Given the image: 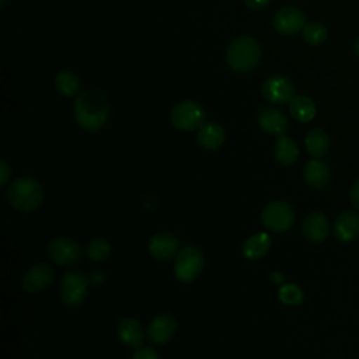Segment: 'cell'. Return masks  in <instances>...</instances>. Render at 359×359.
<instances>
[{"mask_svg": "<svg viewBox=\"0 0 359 359\" xmlns=\"http://www.w3.org/2000/svg\"><path fill=\"white\" fill-rule=\"evenodd\" d=\"M73 114L79 126L90 132H97L108 121L109 104L101 91L84 90L74 100Z\"/></svg>", "mask_w": 359, "mask_h": 359, "instance_id": "1", "label": "cell"}, {"mask_svg": "<svg viewBox=\"0 0 359 359\" xmlns=\"http://www.w3.org/2000/svg\"><path fill=\"white\" fill-rule=\"evenodd\" d=\"M43 188L39 181L31 175H22L11 181L6 198L11 208L18 212L36 210L43 202Z\"/></svg>", "mask_w": 359, "mask_h": 359, "instance_id": "2", "label": "cell"}, {"mask_svg": "<svg viewBox=\"0 0 359 359\" xmlns=\"http://www.w3.org/2000/svg\"><path fill=\"white\" fill-rule=\"evenodd\" d=\"M261 59V46L255 38L240 36L230 42L226 52L227 65L240 73L252 70Z\"/></svg>", "mask_w": 359, "mask_h": 359, "instance_id": "3", "label": "cell"}, {"mask_svg": "<svg viewBox=\"0 0 359 359\" xmlns=\"http://www.w3.org/2000/svg\"><path fill=\"white\" fill-rule=\"evenodd\" d=\"M88 292V279L80 271H67L59 283L57 294L66 307H79Z\"/></svg>", "mask_w": 359, "mask_h": 359, "instance_id": "4", "label": "cell"}, {"mask_svg": "<svg viewBox=\"0 0 359 359\" xmlns=\"http://www.w3.org/2000/svg\"><path fill=\"white\" fill-rule=\"evenodd\" d=\"M205 264L203 252L195 245L182 247L174 262V275L181 282H192L202 272Z\"/></svg>", "mask_w": 359, "mask_h": 359, "instance_id": "5", "label": "cell"}, {"mask_svg": "<svg viewBox=\"0 0 359 359\" xmlns=\"http://www.w3.org/2000/svg\"><path fill=\"white\" fill-rule=\"evenodd\" d=\"M261 219L268 230L283 233L294 223V210L292 205L285 201H272L264 206Z\"/></svg>", "mask_w": 359, "mask_h": 359, "instance_id": "6", "label": "cell"}, {"mask_svg": "<svg viewBox=\"0 0 359 359\" xmlns=\"http://www.w3.org/2000/svg\"><path fill=\"white\" fill-rule=\"evenodd\" d=\"M170 118L174 128L188 132L201 128L205 121V109L196 101L185 100L171 109Z\"/></svg>", "mask_w": 359, "mask_h": 359, "instance_id": "7", "label": "cell"}, {"mask_svg": "<svg viewBox=\"0 0 359 359\" xmlns=\"http://www.w3.org/2000/svg\"><path fill=\"white\" fill-rule=\"evenodd\" d=\"M49 258L62 266L76 265L81 257L83 250L77 241L69 237H55L48 243L46 247Z\"/></svg>", "mask_w": 359, "mask_h": 359, "instance_id": "8", "label": "cell"}, {"mask_svg": "<svg viewBox=\"0 0 359 359\" xmlns=\"http://www.w3.org/2000/svg\"><path fill=\"white\" fill-rule=\"evenodd\" d=\"M262 97L273 104L290 102L294 95V84L292 80L282 74H273L268 77L261 88Z\"/></svg>", "mask_w": 359, "mask_h": 359, "instance_id": "9", "label": "cell"}, {"mask_svg": "<svg viewBox=\"0 0 359 359\" xmlns=\"http://www.w3.org/2000/svg\"><path fill=\"white\" fill-rule=\"evenodd\" d=\"M53 268L45 262H38L27 269L21 279V287L27 293H39L53 282Z\"/></svg>", "mask_w": 359, "mask_h": 359, "instance_id": "10", "label": "cell"}, {"mask_svg": "<svg viewBox=\"0 0 359 359\" xmlns=\"http://www.w3.org/2000/svg\"><path fill=\"white\" fill-rule=\"evenodd\" d=\"M177 331V320L170 313H161L151 318L146 328V337L156 345L168 342Z\"/></svg>", "mask_w": 359, "mask_h": 359, "instance_id": "11", "label": "cell"}, {"mask_svg": "<svg viewBox=\"0 0 359 359\" xmlns=\"http://www.w3.org/2000/svg\"><path fill=\"white\" fill-rule=\"evenodd\" d=\"M306 25V17L297 7L287 6L276 11L273 17V27L282 35H294Z\"/></svg>", "mask_w": 359, "mask_h": 359, "instance_id": "12", "label": "cell"}, {"mask_svg": "<svg viewBox=\"0 0 359 359\" xmlns=\"http://www.w3.org/2000/svg\"><path fill=\"white\" fill-rule=\"evenodd\" d=\"M178 238L168 231L156 233L149 241V252L153 258L158 261H168L177 255Z\"/></svg>", "mask_w": 359, "mask_h": 359, "instance_id": "13", "label": "cell"}, {"mask_svg": "<svg viewBox=\"0 0 359 359\" xmlns=\"http://www.w3.org/2000/svg\"><path fill=\"white\" fill-rule=\"evenodd\" d=\"M303 236L311 243H323L330 234V222L321 212L309 213L302 223Z\"/></svg>", "mask_w": 359, "mask_h": 359, "instance_id": "14", "label": "cell"}, {"mask_svg": "<svg viewBox=\"0 0 359 359\" xmlns=\"http://www.w3.org/2000/svg\"><path fill=\"white\" fill-rule=\"evenodd\" d=\"M334 234L341 243H351L359 236V213L355 210L341 212L334 223Z\"/></svg>", "mask_w": 359, "mask_h": 359, "instance_id": "15", "label": "cell"}, {"mask_svg": "<svg viewBox=\"0 0 359 359\" xmlns=\"http://www.w3.org/2000/svg\"><path fill=\"white\" fill-rule=\"evenodd\" d=\"M116 335L119 341L129 348H140L144 341V331L140 323L133 317H123L116 325Z\"/></svg>", "mask_w": 359, "mask_h": 359, "instance_id": "16", "label": "cell"}, {"mask_svg": "<svg viewBox=\"0 0 359 359\" xmlns=\"http://www.w3.org/2000/svg\"><path fill=\"white\" fill-rule=\"evenodd\" d=\"M257 119H258L259 128L269 135H276V136L285 135L289 128V122L286 116L275 108H261L258 111Z\"/></svg>", "mask_w": 359, "mask_h": 359, "instance_id": "17", "label": "cell"}, {"mask_svg": "<svg viewBox=\"0 0 359 359\" xmlns=\"http://www.w3.org/2000/svg\"><path fill=\"white\" fill-rule=\"evenodd\" d=\"M330 167L325 161L320 158H313L306 163L303 177L309 187L314 189H321L328 184L330 180Z\"/></svg>", "mask_w": 359, "mask_h": 359, "instance_id": "18", "label": "cell"}, {"mask_svg": "<svg viewBox=\"0 0 359 359\" xmlns=\"http://www.w3.org/2000/svg\"><path fill=\"white\" fill-rule=\"evenodd\" d=\"M224 129L216 122H203L198 129V143L206 150H216L224 142Z\"/></svg>", "mask_w": 359, "mask_h": 359, "instance_id": "19", "label": "cell"}, {"mask_svg": "<svg viewBox=\"0 0 359 359\" xmlns=\"http://www.w3.org/2000/svg\"><path fill=\"white\" fill-rule=\"evenodd\" d=\"M271 248V237L266 233H255L250 236L243 244V255L248 259L262 258Z\"/></svg>", "mask_w": 359, "mask_h": 359, "instance_id": "20", "label": "cell"}, {"mask_svg": "<svg viewBox=\"0 0 359 359\" xmlns=\"http://www.w3.org/2000/svg\"><path fill=\"white\" fill-rule=\"evenodd\" d=\"M304 146L314 158L323 157L330 149V137L323 129H313L304 137Z\"/></svg>", "mask_w": 359, "mask_h": 359, "instance_id": "21", "label": "cell"}, {"mask_svg": "<svg viewBox=\"0 0 359 359\" xmlns=\"http://www.w3.org/2000/svg\"><path fill=\"white\" fill-rule=\"evenodd\" d=\"M299 157V147L290 137L280 135L275 143V158L282 165H292Z\"/></svg>", "mask_w": 359, "mask_h": 359, "instance_id": "22", "label": "cell"}, {"mask_svg": "<svg viewBox=\"0 0 359 359\" xmlns=\"http://www.w3.org/2000/svg\"><path fill=\"white\" fill-rule=\"evenodd\" d=\"M289 112L299 122H309L316 116V105L309 97L297 95L289 102Z\"/></svg>", "mask_w": 359, "mask_h": 359, "instance_id": "23", "label": "cell"}, {"mask_svg": "<svg viewBox=\"0 0 359 359\" xmlns=\"http://www.w3.org/2000/svg\"><path fill=\"white\" fill-rule=\"evenodd\" d=\"M55 88L62 95L72 97L79 93L80 80L74 73H72L69 70H62L55 76Z\"/></svg>", "mask_w": 359, "mask_h": 359, "instance_id": "24", "label": "cell"}, {"mask_svg": "<svg viewBox=\"0 0 359 359\" xmlns=\"http://www.w3.org/2000/svg\"><path fill=\"white\" fill-rule=\"evenodd\" d=\"M86 254L91 261L104 262L111 255V244L102 237L93 238L86 245Z\"/></svg>", "mask_w": 359, "mask_h": 359, "instance_id": "25", "label": "cell"}, {"mask_svg": "<svg viewBox=\"0 0 359 359\" xmlns=\"http://www.w3.org/2000/svg\"><path fill=\"white\" fill-rule=\"evenodd\" d=\"M302 31H303V39L309 45H313V46L321 45L327 39V36H328L327 28L321 22H318V21L306 22V25L303 27Z\"/></svg>", "mask_w": 359, "mask_h": 359, "instance_id": "26", "label": "cell"}, {"mask_svg": "<svg viewBox=\"0 0 359 359\" xmlns=\"http://www.w3.org/2000/svg\"><path fill=\"white\" fill-rule=\"evenodd\" d=\"M278 297L283 304L296 306L303 302V290L296 283H285L278 290Z\"/></svg>", "mask_w": 359, "mask_h": 359, "instance_id": "27", "label": "cell"}, {"mask_svg": "<svg viewBox=\"0 0 359 359\" xmlns=\"http://www.w3.org/2000/svg\"><path fill=\"white\" fill-rule=\"evenodd\" d=\"M130 359H160L158 353L151 346H140L135 351Z\"/></svg>", "mask_w": 359, "mask_h": 359, "instance_id": "28", "label": "cell"}, {"mask_svg": "<svg viewBox=\"0 0 359 359\" xmlns=\"http://www.w3.org/2000/svg\"><path fill=\"white\" fill-rule=\"evenodd\" d=\"M349 201L355 209L359 210V178L352 184L349 191Z\"/></svg>", "mask_w": 359, "mask_h": 359, "instance_id": "29", "label": "cell"}, {"mask_svg": "<svg viewBox=\"0 0 359 359\" xmlns=\"http://www.w3.org/2000/svg\"><path fill=\"white\" fill-rule=\"evenodd\" d=\"M0 170H1V174H0V184H1V185H6V182L8 181L10 174H11V168H10V165L7 164L6 160H0Z\"/></svg>", "mask_w": 359, "mask_h": 359, "instance_id": "30", "label": "cell"}, {"mask_svg": "<svg viewBox=\"0 0 359 359\" xmlns=\"http://www.w3.org/2000/svg\"><path fill=\"white\" fill-rule=\"evenodd\" d=\"M271 0H244L245 6L251 10H262L269 4Z\"/></svg>", "mask_w": 359, "mask_h": 359, "instance_id": "31", "label": "cell"}, {"mask_svg": "<svg viewBox=\"0 0 359 359\" xmlns=\"http://www.w3.org/2000/svg\"><path fill=\"white\" fill-rule=\"evenodd\" d=\"M271 279H272L273 282H276V283H280V282L283 280V276H282V273H279V272H272V273H271Z\"/></svg>", "mask_w": 359, "mask_h": 359, "instance_id": "32", "label": "cell"}, {"mask_svg": "<svg viewBox=\"0 0 359 359\" xmlns=\"http://www.w3.org/2000/svg\"><path fill=\"white\" fill-rule=\"evenodd\" d=\"M353 49H355V53L359 56V36L356 38V41H355V45H353Z\"/></svg>", "mask_w": 359, "mask_h": 359, "instance_id": "33", "label": "cell"}]
</instances>
